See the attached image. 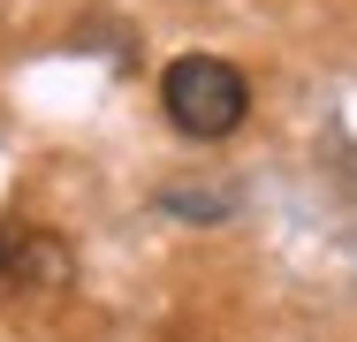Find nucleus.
<instances>
[{
	"label": "nucleus",
	"mask_w": 357,
	"mask_h": 342,
	"mask_svg": "<svg viewBox=\"0 0 357 342\" xmlns=\"http://www.w3.org/2000/svg\"><path fill=\"white\" fill-rule=\"evenodd\" d=\"M160 107H167V122L183 137H228L243 122V107H251V91H243V68L213 61V54H183V61H167L160 76Z\"/></svg>",
	"instance_id": "1"
},
{
	"label": "nucleus",
	"mask_w": 357,
	"mask_h": 342,
	"mask_svg": "<svg viewBox=\"0 0 357 342\" xmlns=\"http://www.w3.org/2000/svg\"><path fill=\"white\" fill-rule=\"evenodd\" d=\"M0 274H8V251H0Z\"/></svg>",
	"instance_id": "2"
}]
</instances>
